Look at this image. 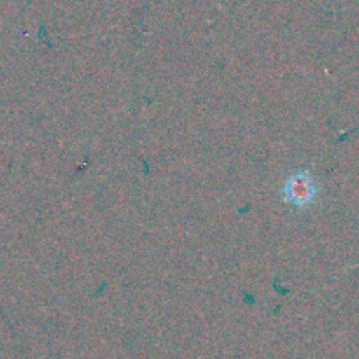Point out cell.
<instances>
[{
  "instance_id": "obj_1",
  "label": "cell",
  "mask_w": 359,
  "mask_h": 359,
  "mask_svg": "<svg viewBox=\"0 0 359 359\" xmlns=\"http://www.w3.org/2000/svg\"><path fill=\"white\" fill-rule=\"evenodd\" d=\"M290 195L294 203H307L309 198L314 195V188H311L307 181H294L293 188L290 189Z\"/></svg>"
}]
</instances>
